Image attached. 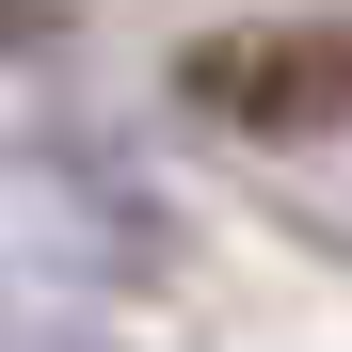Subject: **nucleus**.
Masks as SVG:
<instances>
[{
	"label": "nucleus",
	"mask_w": 352,
	"mask_h": 352,
	"mask_svg": "<svg viewBox=\"0 0 352 352\" xmlns=\"http://www.w3.org/2000/svg\"><path fill=\"white\" fill-rule=\"evenodd\" d=\"M65 32V0H0V48H48Z\"/></svg>",
	"instance_id": "obj_2"
},
{
	"label": "nucleus",
	"mask_w": 352,
	"mask_h": 352,
	"mask_svg": "<svg viewBox=\"0 0 352 352\" xmlns=\"http://www.w3.org/2000/svg\"><path fill=\"white\" fill-rule=\"evenodd\" d=\"M176 80L224 129H336L352 112V32H208Z\"/></svg>",
	"instance_id": "obj_1"
}]
</instances>
